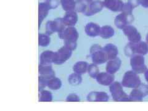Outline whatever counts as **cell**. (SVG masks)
I'll use <instances>...</instances> for the list:
<instances>
[{
  "instance_id": "cell-31",
  "label": "cell",
  "mask_w": 148,
  "mask_h": 111,
  "mask_svg": "<svg viewBox=\"0 0 148 111\" xmlns=\"http://www.w3.org/2000/svg\"><path fill=\"white\" fill-rule=\"evenodd\" d=\"M87 6L86 2L82 1V0H77L75 11L77 12L83 14L86 10Z\"/></svg>"
},
{
  "instance_id": "cell-36",
  "label": "cell",
  "mask_w": 148,
  "mask_h": 111,
  "mask_svg": "<svg viewBox=\"0 0 148 111\" xmlns=\"http://www.w3.org/2000/svg\"><path fill=\"white\" fill-rule=\"evenodd\" d=\"M128 4H129L130 7L133 9L134 8L136 7L139 4V1L138 0H130Z\"/></svg>"
},
{
  "instance_id": "cell-41",
  "label": "cell",
  "mask_w": 148,
  "mask_h": 111,
  "mask_svg": "<svg viewBox=\"0 0 148 111\" xmlns=\"http://www.w3.org/2000/svg\"><path fill=\"white\" fill-rule=\"evenodd\" d=\"M45 1H46V0H45Z\"/></svg>"
},
{
  "instance_id": "cell-13",
  "label": "cell",
  "mask_w": 148,
  "mask_h": 111,
  "mask_svg": "<svg viewBox=\"0 0 148 111\" xmlns=\"http://www.w3.org/2000/svg\"><path fill=\"white\" fill-rule=\"evenodd\" d=\"M86 99L89 102H108L109 96L104 91H91L87 95Z\"/></svg>"
},
{
  "instance_id": "cell-30",
  "label": "cell",
  "mask_w": 148,
  "mask_h": 111,
  "mask_svg": "<svg viewBox=\"0 0 148 111\" xmlns=\"http://www.w3.org/2000/svg\"><path fill=\"white\" fill-rule=\"evenodd\" d=\"M98 66V65L92 63L91 64H89L88 67L87 73H88L89 76L91 78H93V79H96L97 75H98L99 73L100 72Z\"/></svg>"
},
{
  "instance_id": "cell-12",
  "label": "cell",
  "mask_w": 148,
  "mask_h": 111,
  "mask_svg": "<svg viewBox=\"0 0 148 111\" xmlns=\"http://www.w3.org/2000/svg\"><path fill=\"white\" fill-rule=\"evenodd\" d=\"M103 2L99 0H93L88 4L86 10L83 13V15L88 17L94 16L101 12L103 9Z\"/></svg>"
},
{
  "instance_id": "cell-16",
  "label": "cell",
  "mask_w": 148,
  "mask_h": 111,
  "mask_svg": "<svg viewBox=\"0 0 148 111\" xmlns=\"http://www.w3.org/2000/svg\"><path fill=\"white\" fill-rule=\"evenodd\" d=\"M39 75L49 80L50 78L56 77V72L53 70L52 65H42L39 64L38 66Z\"/></svg>"
},
{
  "instance_id": "cell-18",
  "label": "cell",
  "mask_w": 148,
  "mask_h": 111,
  "mask_svg": "<svg viewBox=\"0 0 148 111\" xmlns=\"http://www.w3.org/2000/svg\"><path fill=\"white\" fill-rule=\"evenodd\" d=\"M103 4L104 7L114 12L122 11L124 6V4L120 0H105Z\"/></svg>"
},
{
  "instance_id": "cell-6",
  "label": "cell",
  "mask_w": 148,
  "mask_h": 111,
  "mask_svg": "<svg viewBox=\"0 0 148 111\" xmlns=\"http://www.w3.org/2000/svg\"><path fill=\"white\" fill-rule=\"evenodd\" d=\"M67 26L65 25L62 18L58 17L52 21H48L46 23V34L49 35L54 33H59L62 32Z\"/></svg>"
},
{
  "instance_id": "cell-5",
  "label": "cell",
  "mask_w": 148,
  "mask_h": 111,
  "mask_svg": "<svg viewBox=\"0 0 148 111\" xmlns=\"http://www.w3.org/2000/svg\"><path fill=\"white\" fill-rule=\"evenodd\" d=\"M72 51L71 49L67 48L66 46L64 45L61 48H59L57 51L54 52L53 64L54 65H62L67 62L72 56Z\"/></svg>"
},
{
  "instance_id": "cell-19",
  "label": "cell",
  "mask_w": 148,
  "mask_h": 111,
  "mask_svg": "<svg viewBox=\"0 0 148 111\" xmlns=\"http://www.w3.org/2000/svg\"><path fill=\"white\" fill-rule=\"evenodd\" d=\"M101 27L96 23L88 22L85 27V32L87 36L96 37L99 36Z\"/></svg>"
},
{
  "instance_id": "cell-33",
  "label": "cell",
  "mask_w": 148,
  "mask_h": 111,
  "mask_svg": "<svg viewBox=\"0 0 148 111\" xmlns=\"http://www.w3.org/2000/svg\"><path fill=\"white\" fill-rule=\"evenodd\" d=\"M47 82L48 80L46 79L45 78L38 76V91H41L44 90L45 88L47 86Z\"/></svg>"
},
{
  "instance_id": "cell-15",
  "label": "cell",
  "mask_w": 148,
  "mask_h": 111,
  "mask_svg": "<svg viewBox=\"0 0 148 111\" xmlns=\"http://www.w3.org/2000/svg\"><path fill=\"white\" fill-rule=\"evenodd\" d=\"M65 25L67 27H74L78 22V16L75 10L66 11L62 17Z\"/></svg>"
},
{
  "instance_id": "cell-37",
  "label": "cell",
  "mask_w": 148,
  "mask_h": 111,
  "mask_svg": "<svg viewBox=\"0 0 148 111\" xmlns=\"http://www.w3.org/2000/svg\"><path fill=\"white\" fill-rule=\"evenodd\" d=\"M141 3L143 6L148 7V0H141Z\"/></svg>"
},
{
  "instance_id": "cell-14",
  "label": "cell",
  "mask_w": 148,
  "mask_h": 111,
  "mask_svg": "<svg viewBox=\"0 0 148 111\" xmlns=\"http://www.w3.org/2000/svg\"><path fill=\"white\" fill-rule=\"evenodd\" d=\"M96 80L98 84L103 86H110L115 80L114 74L107 72H99L96 78Z\"/></svg>"
},
{
  "instance_id": "cell-26",
  "label": "cell",
  "mask_w": 148,
  "mask_h": 111,
  "mask_svg": "<svg viewBox=\"0 0 148 111\" xmlns=\"http://www.w3.org/2000/svg\"><path fill=\"white\" fill-rule=\"evenodd\" d=\"M53 99V96L52 92L46 90H43L39 91L38 101L45 102V103H50Z\"/></svg>"
},
{
  "instance_id": "cell-22",
  "label": "cell",
  "mask_w": 148,
  "mask_h": 111,
  "mask_svg": "<svg viewBox=\"0 0 148 111\" xmlns=\"http://www.w3.org/2000/svg\"><path fill=\"white\" fill-rule=\"evenodd\" d=\"M105 52L107 54L108 60L113 59L117 58L119 54V49L117 46L112 43H108L103 47Z\"/></svg>"
},
{
  "instance_id": "cell-38",
  "label": "cell",
  "mask_w": 148,
  "mask_h": 111,
  "mask_svg": "<svg viewBox=\"0 0 148 111\" xmlns=\"http://www.w3.org/2000/svg\"><path fill=\"white\" fill-rule=\"evenodd\" d=\"M145 77L146 82L148 83V69H147V70L145 72Z\"/></svg>"
},
{
  "instance_id": "cell-29",
  "label": "cell",
  "mask_w": 148,
  "mask_h": 111,
  "mask_svg": "<svg viewBox=\"0 0 148 111\" xmlns=\"http://www.w3.org/2000/svg\"><path fill=\"white\" fill-rule=\"evenodd\" d=\"M51 43L50 35L47 34H38V46L41 47H47Z\"/></svg>"
},
{
  "instance_id": "cell-11",
  "label": "cell",
  "mask_w": 148,
  "mask_h": 111,
  "mask_svg": "<svg viewBox=\"0 0 148 111\" xmlns=\"http://www.w3.org/2000/svg\"><path fill=\"white\" fill-rule=\"evenodd\" d=\"M122 30L125 35L127 36L130 42L137 43L141 41V34L135 27L132 25H128L123 27Z\"/></svg>"
},
{
  "instance_id": "cell-8",
  "label": "cell",
  "mask_w": 148,
  "mask_h": 111,
  "mask_svg": "<svg viewBox=\"0 0 148 111\" xmlns=\"http://www.w3.org/2000/svg\"><path fill=\"white\" fill-rule=\"evenodd\" d=\"M148 95V86L141 84L137 88H133L129 95L130 102H141Z\"/></svg>"
},
{
  "instance_id": "cell-7",
  "label": "cell",
  "mask_w": 148,
  "mask_h": 111,
  "mask_svg": "<svg viewBox=\"0 0 148 111\" xmlns=\"http://www.w3.org/2000/svg\"><path fill=\"white\" fill-rule=\"evenodd\" d=\"M130 65L132 70L136 73H143L147 70V67L145 63V58L143 55L135 54L131 57Z\"/></svg>"
},
{
  "instance_id": "cell-10",
  "label": "cell",
  "mask_w": 148,
  "mask_h": 111,
  "mask_svg": "<svg viewBox=\"0 0 148 111\" xmlns=\"http://www.w3.org/2000/svg\"><path fill=\"white\" fill-rule=\"evenodd\" d=\"M134 21V16L132 14H128L123 12L120 14L115 18L114 24L117 28L122 29L127 25H131Z\"/></svg>"
},
{
  "instance_id": "cell-28",
  "label": "cell",
  "mask_w": 148,
  "mask_h": 111,
  "mask_svg": "<svg viewBox=\"0 0 148 111\" xmlns=\"http://www.w3.org/2000/svg\"><path fill=\"white\" fill-rule=\"evenodd\" d=\"M77 0H60L61 6L65 11L75 10Z\"/></svg>"
},
{
  "instance_id": "cell-9",
  "label": "cell",
  "mask_w": 148,
  "mask_h": 111,
  "mask_svg": "<svg viewBox=\"0 0 148 111\" xmlns=\"http://www.w3.org/2000/svg\"><path fill=\"white\" fill-rule=\"evenodd\" d=\"M59 38L64 41H77L79 38L78 30L74 27H66L62 32L58 34Z\"/></svg>"
},
{
  "instance_id": "cell-24",
  "label": "cell",
  "mask_w": 148,
  "mask_h": 111,
  "mask_svg": "<svg viewBox=\"0 0 148 111\" xmlns=\"http://www.w3.org/2000/svg\"><path fill=\"white\" fill-rule=\"evenodd\" d=\"M115 35V30L110 25H103L101 27L99 36L103 39H109Z\"/></svg>"
},
{
  "instance_id": "cell-1",
  "label": "cell",
  "mask_w": 148,
  "mask_h": 111,
  "mask_svg": "<svg viewBox=\"0 0 148 111\" xmlns=\"http://www.w3.org/2000/svg\"><path fill=\"white\" fill-rule=\"evenodd\" d=\"M124 51L125 55L129 57L136 54L144 56L148 53V44L141 41L137 43L130 42L125 47Z\"/></svg>"
},
{
  "instance_id": "cell-20",
  "label": "cell",
  "mask_w": 148,
  "mask_h": 111,
  "mask_svg": "<svg viewBox=\"0 0 148 111\" xmlns=\"http://www.w3.org/2000/svg\"><path fill=\"white\" fill-rule=\"evenodd\" d=\"M54 52L51 50H46L41 53L40 56V63L42 65H52Z\"/></svg>"
},
{
  "instance_id": "cell-25",
  "label": "cell",
  "mask_w": 148,
  "mask_h": 111,
  "mask_svg": "<svg viewBox=\"0 0 148 111\" xmlns=\"http://www.w3.org/2000/svg\"><path fill=\"white\" fill-rule=\"evenodd\" d=\"M62 82L59 78L56 77H53L48 80L47 87L51 90H58L61 88Z\"/></svg>"
},
{
  "instance_id": "cell-3",
  "label": "cell",
  "mask_w": 148,
  "mask_h": 111,
  "mask_svg": "<svg viewBox=\"0 0 148 111\" xmlns=\"http://www.w3.org/2000/svg\"><path fill=\"white\" fill-rule=\"evenodd\" d=\"M109 91L114 101L116 102H130L129 95H127L123 90L122 83L114 82L110 85Z\"/></svg>"
},
{
  "instance_id": "cell-23",
  "label": "cell",
  "mask_w": 148,
  "mask_h": 111,
  "mask_svg": "<svg viewBox=\"0 0 148 111\" xmlns=\"http://www.w3.org/2000/svg\"><path fill=\"white\" fill-rule=\"evenodd\" d=\"M89 64L87 62L84 61H80L77 62L73 65L72 67V70L73 72L83 75L87 73L88 67Z\"/></svg>"
},
{
  "instance_id": "cell-32",
  "label": "cell",
  "mask_w": 148,
  "mask_h": 111,
  "mask_svg": "<svg viewBox=\"0 0 148 111\" xmlns=\"http://www.w3.org/2000/svg\"><path fill=\"white\" fill-rule=\"evenodd\" d=\"M45 3L49 7L50 10L51 9H56L59 6V4H61L60 0H46Z\"/></svg>"
},
{
  "instance_id": "cell-35",
  "label": "cell",
  "mask_w": 148,
  "mask_h": 111,
  "mask_svg": "<svg viewBox=\"0 0 148 111\" xmlns=\"http://www.w3.org/2000/svg\"><path fill=\"white\" fill-rule=\"evenodd\" d=\"M64 43L72 51L75 50L77 48V41H64Z\"/></svg>"
},
{
  "instance_id": "cell-34",
  "label": "cell",
  "mask_w": 148,
  "mask_h": 111,
  "mask_svg": "<svg viewBox=\"0 0 148 111\" xmlns=\"http://www.w3.org/2000/svg\"><path fill=\"white\" fill-rule=\"evenodd\" d=\"M81 101L80 96L77 94L72 93L69 95L66 99V101L67 102H75V103H78Z\"/></svg>"
},
{
  "instance_id": "cell-40",
  "label": "cell",
  "mask_w": 148,
  "mask_h": 111,
  "mask_svg": "<svg viewBox=\"0 0 148 111\" xmlns=\"http://www.w3.org/2000/svg\"><path fill=\"white\" fill-rule=\"evenodd\" d=\"M146 43L148 44V33H147V35H146Z\"/></svg>"
},
{
  "instance_id": "cell-17",
  "label": "cell",
  "mask_w": 148,
  "mask_h": 111,
  "mask_svg": "<svg viewBox=\"0 0 148 111\" xmlns=\"http://www.w3.org/2000/svg\"><path fill=\"white\" fill-rule=\"evenodd\" d=\"M121 59L118 57L113 59L108 60L106 66V72L114 75L115 73L119 71L120 67H121Z\"/></svg>"
},
{
  "instance_id": "cell-27",
  "label": "cell",
  "mask_w": 148,
  "mask_h": 111,
  "mask_svg": "<svg viewBox=\"0 0 148 111\" xmlns=\"http://www.w3.org/2000/svg\"><path fill=\"white\" fill-rule=\"evenodd\" d=\"M67 81L69 84L72 86H78L82 83L83 78L80 74L73 72L69 75Z\"/></svg>"
},
{
  "instance_id": "cell-39",
  "label": "cell",
  "mask_w": 148,
  "mask_h": 111,
  "mask_svg": "<svg viewBox=\"0 0 148 111\" xmlns=\"http://www.w3.org/2000/svg\"><path fill=\"white\" fill-rule=\"evenodd\" d=\"M82 1H83L86 2V3H90L92 1H93V0H82Z\"/></svg>"
},
{
  "instance_id": "cell-4",
  "label": "cell",
  "mask_w": 148,
  "mask_h": 111,
  "mask_svg": "<svg viewBox=\"0 0 148 111\" xmlns=\"http://www.w3.org/2000/svg\"><path fill=\"white\" fill-rule=\"evenodd\" d=\"M121 83L123 87L133 89L140 86L141 82L138 73L132 70L125 73Z\"/></svg>"
},
{
  "instance_id": "cell-21",
  "label": "cell",
  "mask_w": 148,
  "mask_h": 111,
  "mask_svg": "<svg viewBox=\"0 0 148 111\" xmlns=\"http://www.w3.org/2000/svg\"><path fill=\"white\" fill-rule=\"evenodd\" d=\"M50 10L46 3H40L38 4V28L43 22L45 18L47 17Z\"/></svg>"
},
{
  "instance_id": "cell-2",
  "label": "cell",
  "mask_w": 148,
  "mask_h": 111,
  "mask_svg": "<svg viewBox=\"0 0 148 111\" xmlns=\"http://www.w3.org/2000/svg\"><path fill=\"white\" fill-rule=\"evenodd\" d=\"M90 53L92 63L97 65H101L107 62L108 58L104 48L99 45H92L90 49Z\"/></svg>"
}]
</instances>
